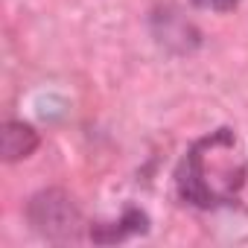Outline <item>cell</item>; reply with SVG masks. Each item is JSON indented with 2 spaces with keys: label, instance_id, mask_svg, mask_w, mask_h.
Segmentation results:
<instances>
[{
  "label": "cell",
  "instance_id": "1",
  "mask_svg": "<svg viewBox=\"0 0 248 248\" xmlns=\"http://www.w3.org/2000/svg\"><path fill=\"white\" fill-rule=\"evenodd\" d=\"M248 178V155L233 129H216L199 138L175 170L178 196L202 210L231 204Z\"/></svg>",
  "mask_w": 248,
  "mask_h": 248
},
{
  "label": "cell",
  "instance_id": "2",
  "mask_svg": "<svg viewBox=\"0 0 248 248\" xmlns=\"http://www.w3.org/2000/svg\"><path fill=\"white\" fill-rule=\"evenodd\" d=\"M27 219L32 225V231L44 239L53 242H67L76 239L82 231V210L73 202L70 193L59 190V187H47L38 190L30 202H27Z\"/></svg>",
  "mask_w": 248,
  "mask_h": 248
},
{
  "label": "cell",
  "instance_id": "3",
  "mask_svg": "<svg viewBox=\"0 0 248 248\" xmlns=\"http://www.w3.org/2000/svg\"><path fill=\"white\" fill-rule=\"evenodd\" d=\"M38 149V132L30 126V123L21 120H9L3 132H0V155H3L6 164L24 161Z\"/></svg>",
  "mask_w": 248,
  "mask_h": 248
},
{
  "label": "cell",
  "instance_id": "4",
  "mask_svg": "<svg viewBox=\"0 0 248 248\" xmlns=\"http://www.w3.org/2000/svg\"><path fill=\"white\" fill-rule=\"evenodd\" d=\"M146 228H149V216L143 210H138V207H129L114 225H96L91 231V236L96 242H117V239L129 236V233H146Z\"/></svg>",
  "mask_w": 248,
  "mask_h": 248
},
{
  "label": "cell",
  "instance_id": "5",
  "mask_svg": "<svg viewBox=\"0 0 248 248\" xmlns=\"http://www.w3.org/2000/svg\"><path fill=\"white\" fill-rule=\"evenodd\" d=\"M196 6H204V9H213V12H231L233 6H239V0H193Z\"/></svg>",
  "mask_w": 248,
  "mask_h": 248
}]
</instances>
